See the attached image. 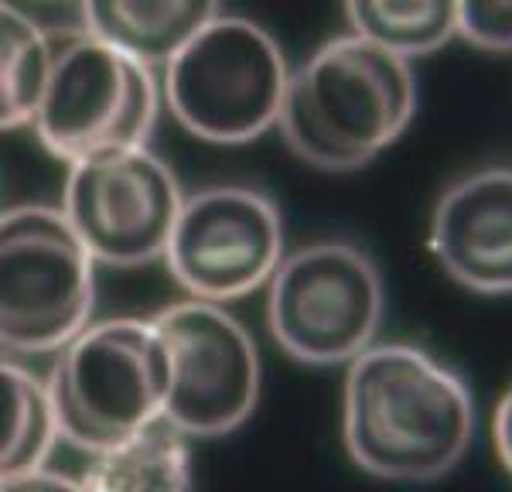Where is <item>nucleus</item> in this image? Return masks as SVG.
I'll list each match as a JSON object with an SVG mask.
<instances>
[{
  "label": "nucleus",
  "mask_w": 512,
  "mask_h": 492,
  "mask_svg": "<svg viewBox=\"0 0 512 492\" xmlns=\"http://www.w3.org/2000/svg\"><path fill=\"white\" fill-rule=\"evenodd\" d=\"M431 250L468 291L512 294V168L472 171L437 199Z\"/></svg>",
  "instance_id": "11"
},
{
  "label": "nucleus",
  "mask_w": 512,
  "mask_h": 492,
  "mask_svg": "<svg viewBox=\"0 0 512 492\" xmlns=\"http://www.w3.org/2000/svg\"><path fill=\"white\" fill-rule=\"evenodd\" d=\"M475 438L468 383L410 342H373L345 366L342 441L373 479L434 482L461 465Z\"/></svg>",
  "instance_id": "1"
},
{
  "label": "nucleus",
  "mask_w": 512,
  "mask_h": 492,
  "mask_svg": "<svg viewBox=\"0 0 512 492\" xmlns=\"http://www.w3.org/2000/svg\"><path fill=\"white\" fill-rule=\"evenodd\" d=\"M458 38L492 55L512 52V0H454Z\"/></svg>",
  "instance_id": "17"
},
{
  "label": "nucleus",
  "mask_w": 512,
  "mask_h": 492,
  "mask_svg": "<svg viewBox=\"0 0 512 492\" xmlns=\"http://www.w3.org/2000/svg\"><path fill=\"white\" fill-rule=\"evenodd\" d=\"M291 65L263 24L216 14L161 65V103L205 144H250L277 127Z\"/></svg>",
  "instance_id": "4"
},
{
  "label": "nucleus",
  "mask_w": 512,
  "mask_h": 492,
  "mask_svg": "<svg viewBox=\"0 0 512 492\" xmlns=\"http://www.w3.org/2000/svg\"><path fill=\"white\" fill-rule=\"evenodd\" d=\"M181 199L175 168L140 144L72 161L59 209L96 267L130 270L164 257Z\"/></svg>",
  "instance_id": "10"
},
{
  "label": "nucleus",
  "mask_w": 512,
  "mask_h": 492,
  "mask_svg": "<svg viewBox=\"0 0 512 492\" xmlns=\"http://www.w3.org/2000/svg\"><path fill=\"white\" fill-rule=\"evenodd\" d=\"M79 11L89 35L161 69L198 28L222 14V0H79Z\"/></svg>",
  "instance_id": "12"
},
{
  "label": "nucleus",
  "mask_w": 512,
  "mask_h": 492,
  "mask_svg": "<svg viewBox=\"0 0 512 492\" xmlns=\"http://www.w3.org/2000/svg\"><path fill=\"white\" fill-rule=\"evenodd\" d=\"M284 253L277 202L263 188L219 182L185 192L161 260L188 298L229 305L267 287Z\"/></svg>",
  "instance_id": "9"
},
{
  "label": "nucleus",
  "mask_w": 512,
  "mask_h": 492,
  "mask_svg": "<svg viewBox=\"0 0 512 492\" xmlns=\"http://www.w3.org/2000/svg\"><path fill=\"white\" fill-rule=\"evenodd\" d=\"M492 441H495V455H499V462L512 472V387L506 390V397L499 400V407H495Z\"/></svg>",
  "instance_id": "19"
},
{
  "label": "nucleus",
  "mask_w": 512,
  "mask_h": 492,
  "mask_svg": "<svg viewBox=\"0 0 512 492\" xmlns=\"http://www.w3.org/2000/svg\"><path fill=\"white\" fill-rule=\"evenodd\" d=\"M386 315L379 267L362 246L315 240L267 281V328L294 363L349 366L376 342Z\"/></svg>",
  "instance_id": "7"
},
{
  "label": "nucleus",
  "mask_w": 512,
  "mask_h": 492,
  "mask_svg": "<svg viewBox=\"0 0 512 492\" xmlns=\"http://www.w3.org/2000/svg\"><path fill=\"white\" fill-rule=\"evenodd\" d=\"M414 113V65L349 31L291 69L277 130L311 168L355 171L400 141Z\"/></svg>",
  "instance_id": "2"
},
{
  "label": "nucleus",
  "mask_w": 512,
  "mask_h": 492,
  "mask_svg": "<svg viewBox=\"0 0 512 492\" xmlns=\"http://www.w3.org/2000/svg\"><path fill=\"white\" fill-rule=\"evenodd\" d=\"M158 69L89 35H52V62L31 130L62 164L151 141L161 117Z\"/></svg>",
  "instance_id": "5"
},
{
  "label": "nucleus",
  "mask_w": 512,
  "mask_h": 492,
  "mask_svg": "<svg viewBox=\"0 0 512 492\" xmlns=\"http://www.w3.org/2000/svg\"><path fill=\"white\" fill-rule=\"evenodd\" d=\"M352 35L414 62L458 35L454 0H345Z\"/></svg>",
  "instance_id": "15"
},
{
  "label": "nucleus",
  "mask_w": 512,
  "mask_h": 492,
  "mask_svg": "<svg viewBox=\"0 0 512 492\" xmlns=\"http://www.w3.org/2000/svg\"><path fill=\"white\" fill-rule=\"evenodd\" d=\"M0 492H86V489H82L79 479L62 475L45 465V469H35L28 475H18V479L0 482Z\"/></svg>",
  "instance_id": "18"
},
{
  "label": "nucleus",
  "mask_w": 512,
  "mask_h": 492,
  "mask_svg": "<svg viewBox=\"0 0 512 492\" xmlns=\"http://www.w3.org/2000/svg\"><path fill=\"white\" fill-rule=\"evenodd\" d=\"M52 356L45 390L65 445L93 455L164 417L168 359L151 318H99Z\"/></svg>",
  "instance_id": "3"
},
{
  "label": "nucleus",
  "mask_w": 512,
  "mask_h": 492,
  "mask_svg": "<svg viewBox=\"0 0 512 492\" xmlns=\"http://www.w3.org/2000/svg\"><path fill=\"white\" fill-rule=\"evenodd\" d=\"M168 359L164 421L188 441L226 438L260 404V349L226 305L175 301L151 315Z\"/></svg>",
  "instance_id": "8"
},
{
  "label": "nucleus",
  "mask_w": 512,
  "mask_h": 492,
  "mask_svg": "<svg viewBox=\"0 0 512 492\" xmlns=\"http://www.w3.org/2000/svg\"><path fill=\"white\" fill-rule=\"evenodd\" d=\"M52 62L45 31L14 0H0V130L31 127Z\"/></svg>",
  "instance_id": "16"
},
{
  "label": "nucleus",
  "mask_w": 512,
  "mask_h": 492,
  "mask_svg": "<svg viewBox=\"0 0 512 492\" xmlns=\"http://www.w3.org/2000/svg\"><path fill=\"white\" fill-rule=\"evenodd\" d=\"M59 445L45 376L0 352V482L45 469Z\"/></svg>",
  "instance_id": "14"
},
{
  "label": "nucleus",
  "mask_w": 512,
  "mask_h": 492,
  "mask_svg": "<svg viewBox=\"0 0 512 492\" xmlns=\"http://www.w3.org/2000/svg\"><path fill=\"white\" fill-rule=\"evenodd\" d=\"M79 482L86 492H192V441L161 417L120 445L93 451Z\"/></svg>",
  "instance_id": "13"
},
{
  "label": "nucleus",
  "mask_w": 512,
  "mask_h": 492,
  "mask_svg": "<svg viewBox=\"0 0 512 492\" xmlns=\"http://www.w3.org/2000/svg\"><path fill=\"white\" fill-rule=\"evenodd\" d=\"M96 260L59 205L0 209V352L52 356L93 322Z\"/></svg>",
  "instance_id": "6"
}]
</instances>
